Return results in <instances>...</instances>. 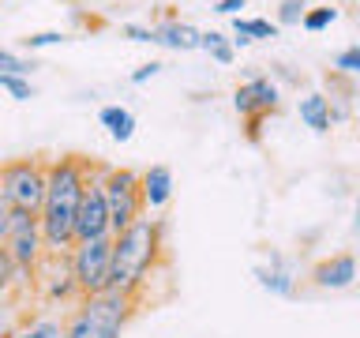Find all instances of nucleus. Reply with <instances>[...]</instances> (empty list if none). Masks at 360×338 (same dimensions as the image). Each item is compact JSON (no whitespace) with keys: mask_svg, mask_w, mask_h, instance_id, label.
<instances>
[{"mask_svg":"<svg viewBox=\"0 0 360 338\" xmlns=\"http://www.w3.org/2000/svg\"><path fill=\"white\" fill-rule=\"evenodd\" d=\"M165 248V225L162 218H135L128 230H120L112 237V267H109V289L117 293H131L139 297L146 278L154 275L158 259Z\"/></svg>","mask_w":360,"mask_h":338,"instance_id":"2","label":"nucleus"},{"mask_svg":"<svg viewBox=\"0 0 360 338\" xmlns=\"http://www.w3.org/2000/svg\"><path fill=\"white\" fill-rule=\"evenodd\" d=\"M86 180H90L86 158L64 154L45 165V203L38 211L45 252L60 256L75 244V214H79V203H83Z\"/></svg>","mask_w":360,"mask_h":338,"instance_id":"1","label":"nucleus"},{"mask_svg":"<svg viewBox=\"0 0 360 338\" xmlns=\"http://www.w3.org/2000/svg\"><path fill=\"white\" fill-rule=\"evenodd\" d=\"M0 90H8L15 101H30L34 98V87L27 75H11V72H0Z\"/></svg>","mask_w":360,"mask_h":338,"instance_id":"22","label":"nucleus"},{"mask_svg":"<svg viewBox=\"0 0 360 338\" xmlns=\"http://www.w3.org/2000/svg\"><path fill=\"white\" fill-rule=\"evenodd\" d=\"M60 42H68V34L64 30H38V34H27L22 38V49H49V45H60Z\"/></svg>","mask_w":360,"mask_h":338,"instance_id":"25","label":"nucleus"},{"mask_svg":"<svg viewBox=\"0 0 360 338\" xmlns=\"http://www.w3.org/2000/svg\"><path fill=\"white\" fill-rule=\"evenodd\" d=\"M304 11H308V0H281L278 4V27H300Z\"/></svg>","mask_w":360,"mask_h":338,"instance_id":"24","label":"nucleus"},{"mask_svg":"<svg viewBox=\"0 0 360 338\" xmlns=\"http://www.w3.org/2000/svg\"><path fill=\"white\" fill-rule=\"evenodd\" d=\"M199 49L210 53V61H218V64L236 61V49H233L229 34H221V30H199Z\"/></svg>","mask_w":360,"mask_h":338,"instance_id":"18","label":"nucleus"},{"mask_svg":"<svg viewBox=\"0 0 360 338\" xmlns=\"http://www.w3.org/2000/svg\"><path fill=\"white\" fill-rule=\"evenodd\" d=\"M356 225H360V199H356Z\"/></svg>","mask_w":360,"mask_h":338,"instance_id":"33","label":"nucleus"},{"mask_svg":"<svg viewBox=\"0 0 360 338\" xmlns=\"http://www.w3.org/2000/svg\"><path fill=\"white\" fill-rule=\"evenodd\" d=\"M11 338H64V323L53 320V315H38V320L22 323Z\"/></svg>","mask_w":360,"mask_h":338,"instance_id":"19","label":"nucleus"},{"mask_svg":"<svg viewBox=\"0 0 360 338\" xmlns=\"http://www.w3.org/2000/svg\"><path fill=\"white\" fill-rule=\"evenodd\" d=\"M135 304H139V297L117 289L83 293L72 315L64 320V338H120L135 315Z\"/></svg>","mask_w":360,"mask_h":338,"instance_id":"3","label":"nucleus"},{"mask_svg":"<svg viewBox=\"0 0 360 338\" xmlns=\"http://www.w3.org/2000/svg\"><path fill=\"white\" fill-rule=\"evenodd\" d=\"M158 72H162V61H146V64H139V68L131 72V83H135V87H143V83H150Z\"/></svg>","mask_w":360,"mask_h":338,"instance_id":"27","label":"nucleus"},{"mask_svg":"<svg viewBox=\"0 0 360 338\" xmlns=\"http://www.w3.org/2000/svg\"><path fill=\"white\" fill-rule=\"evenodd\" d=\"M98 124L109 132V139H112V143H128L131 135H135V113H131V109H124V106H101Z\"/></svg>","mask_w":360,"mask_h":338,"instance_id":"17","label":"nucleus"},{"mask_svg":"<svg viewBox=\"0 0 360 338\" xmlns=\"http://www.w3.org/2000/svg\"><path fill=\"white\" fill-rule=\"evenodd\" d=\"M45 263H49L53 270H45L38 267L34 275H38V289H41V301H49V304H75L83 293H79L75 286V278H72V263H68V252L60 256H45Z\"/></svg>","mask_w":360,"mask_h":338,"instance_id":"9","label":"nucleus"},{"mask_svg":"<svg viewBox=\"0 0 360 338\" xmlns=\"http://www.w3.org/2000/svg\"><path fill=\"white\" fill-rule=\"evenodd\" d=\"M207 4H218V0H207Z\"/></svg>","mask_w":360,"mask_h":338,"instance_id":"34","label":"nucleus"},{"mask_svg":"<svg viewBox=\"0 0 360 338\" xmlns=\"http://www.w3.org/2000/svg\"><path fill=\"white\" fill-rule=\"evenodd\" d=\"M255 278H259V286L270 289L274 297H297V275H292V267L281 256H270V263L255 267Z\"/></svg>","mask_w":360,"mask_h":338,"instance_id":"14","label":"nucleus"},{"mask_svg":"<svg viewBox=\"0 0 360 338\" xmlns=\"http://www.w3.org/2000/svg\"><path fill=\"white\" fill-rule=\"evenodd\" d=\"M263 113H252V117H244V135H248V139H252V143H259V139H263Z\"/></svg>","mask_w":360,"mask_h":338,"instance_id":"30","label":"nucleus"},{"mask_svg":"<svg viewBox=\"0 0 360 338\" xmlns=\"http://www.w3.org/2000/svg\"><path fill=\"white\" fill-rule=\"evenodd\" d=\"M120 34L131 42H150L154 45V27H143V23H128V27H120Z\"/></svg>","mask_w":360,"mask_h":338,"instance_id":"28","label":"nucleus"},{"mask_svg":"<svg viewBox=\"0 0 360 338\" xmlns=\"http://www.w3.org/2000/svg\"><path fill=\"white\" fill-rule=\"evenodd\" d=\"M334 23H338V8L323 4V8H308V11H304L300 27L308 30V34H323V30H330Z\"/></svg>","mask_w":360,"mask_h":338,"instance_id":"21","label":"nucleus"},{"mask_svg":"<svg viewBox=\"0 0 360 338\" xmlns=\"http://www.w3.org/2000/svg\"><path fill=\"white\" fill-rule=\"evenodd\" d=\"M22 286H30V278L19 275L15 263H11V256L4 252V248H0V301H8L11 289H22Z\"/></svg>","mask_w":360,"mask_h":338,"instance_id":"20","label":"nucleus"},{"mask_svg":"<svg viewBox=\"0 0 360 338\" xmlns=\"http://www.w3.org/2000/svg\"><path fill=\"white\" fill-rule=\"evenodd\" d=\"M233 109L240 113V117H252V113L270 117V113L281 109V87L274 83V79H266V75L248 79V83H240L233 90Z\"/></svg>","mask_w":360,"mask_h":338,"instance_id":"10","label":"nucleus"},{"mask_svg":"<svg viewBox=\"0 0 360 338\" xmlns=\"http://www.w3.org/2000/svg\"><path fill=\"white\" fill-rule=\"evenodd\" d=\"M334 72L338 75H349V79L360 75V45H345V49L334 56Z\"/></svg>","mask_w":360,"mask_h":338,"instance_id":"23","label":"nucleus"},{"mask_svg":"<svg viewBox=\"0 0 360 338\" xmlns=\"http://www.w3.org/2000/svg\"><path fill=\"white\" fill-rule=\"evenodd\" d=\"M139 192H143V207L150 211H165L173 199V169L169 165H146L139 173Z\"/></svg>","mask_w":360,"mask_h":338,"instance_id":"12","label":"nucleus"},{"mask_svg":"<svg viewBox=\"0 0 360 338\" xmlns=\"http://www.w3.org/2000/svg\"><path fill=\"white\" fill-rule=\"evenodd\" d=\"M94 237H112V233H109V207H105V192H101V180H98V165L90 162V180H86L83 203H79V214H75V241H94Z\"/></svg>","mask_w":360,"mask_h":338,"instance_id":"8","label":"nucleus"},{"mask_svg":"<svg viewBox=\"0 0 360 338\" xmlns=\"http://www.w3.org/2000/svg\"><path fill=\"white\" fill-rule=\"evenodd\" d=\"M8 218H11V207L4 199V188H0V244H4V233H8Z\"/></svg>","mask_w":360,"mask_h":338,"instance_id":"32","label":"nucleus"},{"mask_svg":"<svg viewBox=\"0 0 360 338\" xmlns=\"http://www.w3.org/2000/svg\"><path fill=\"white\" fill-rule=\"evenodd\" d=\"M360 275V267H356V256H349V252H338V256H326L319 259V263L311 267V286L315 289H349L356 282Z\"/></svg>","mask_w":360,"mask_h":338,"instance_id":"11","label":"nucleus"},{"mask_svg":"<svg viewBox=\"0 0 360 338\" xmlns=\"http://www.w3.org/2000/svg\"><path fill=\"white\" fill-rule=\"evenodd\" d=\"M154 45H165L173 53H195L199 49V30L191 23H180V19H162L154 27Z\"/></svg>","mask_w":360,"mask_h":338,"instance_id":"13","label":"nucleus"},{"mask_svg":"<svg viewBox=\"0 0 360 338\" xmlns=\"http://www.w3.org/2000/svg\"><path fill=\"white\" fill-rule=\"evenodd\" d=\"M244 8H248V0H218V4H214V11H218V15H229V19H236Z\"/></svg>","mask_w":360,"mask_h":338,"instance_id":"31","label":"nucleus"},{"mask_svg":"<svg viewBox=\"0 0 360 338\" xmlns=\"http://www.w3.org/2000/svg\"><path fill=\"white\" fill-rule=\"evenodd\" d=\"M30 68H34L30 56H19V53H11V49H0V72H11V75H30Z\"/></svg>","mask_w":360,"mask_h":338,"instance_id":"26","label":"nucleus"},{"mask_svg":"<svg viewBox=\"0 0 360 338\" xmlns=\"http://www.w3.org/2000/svg\"><path fill=\"white\" fill-rule=\"evenodd\" d=\"M297 113H300V124H304V128H311L315 135H326V132L334 128V120H330V98L319 94V90L304 94L297 101Z\"/></svg>","mask_w":360,"mask_h":338,"instance_id":"15","label":"nucleus"},{"mask_svg":"<svg viewBox=\"0 0 360 338\" xmlns=\"http://www.w3.org/2000/svg\"><path fill=\"white\" fill-rule=\"evenodd\" d=\"M98 180L105 192V207H109V233L117 237L120 230H128L135 218H143V192H139V173L124 165H98Z\"/></svg>","mask_w":360,"mask_h":338,"instance_id":"4","label":"nucleus"},{"mask_svg":"<svg viewBox=\"0 0 360 338\" xmlns=\"http://www.w3.org/2000/svg\"><path fill=\"white\" fill-rule=\"evenodd\" d=\"M4 252L11 256L19 275L34 278V270L41 267V259L49 256L45 252V237H41V225H38V214L30 211H11L8 218V233H4Z\"/></svg>","mask_w":360,"mask_h":338,"instance_id":"6","label":"nucleus"},{"mask_svg":"<svg viewBox=\"0 0 360 338\" xmlns=\"http://www.w3.org/2000/svg\"><path fill=\"white\" fill-rule=\"evenodd\" d=\"M68 263L79 293H101L109 289V267H112V237H94V241H75L68 248Z\"/></svg>","mask_w":360,"mask_h":338,"instance_id":"7","label":"nucleus"},{"mask_svg":"<svg viewBox=\"0 0 360 338\" xmlns=\"http://www.w3.org/2000/svg\"><path fill=\"white\" fill-rule=\"evenodd\" d=\"M0 188L11 211H30L38 214L45 203V165L38 158H15L0 165Z\"/></svg>","mask_w":360,"mask_h":338,"instance_id":"5","label":"nucleus"},{"mask_svg":"<svg viewBox=\"0 0 360 338\" xmlns=\"http://www.w3.org/2000/svg\"><path fill=\"white\" fill-rule=\"evenodd\" d=\"M278 23H270V19H248V15H236L233 19V49H248L252 42L259 38H278Z\"/></svg>","mask_w":360,"mask_h":338,"instance_id":"16","label":"nucleus"},{"mask_svg":"<svg viewBox=\"0 0 360 338\" xmlns=\"http://www.w3.org/2000/svg\"><path fill=\"white\" fill-rule=\"evenodd\" d=\"M19 331V323H15V312H11V304L0 301V338H11Z\"/></svg>","mask_w":360,"mask_h":338,"instance_id":"29","label":"nucleus"}]
</instances>
